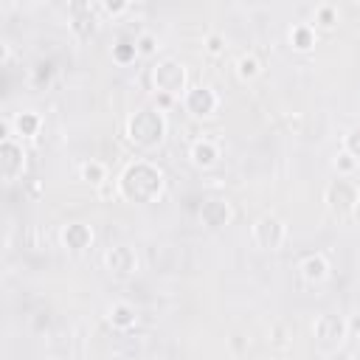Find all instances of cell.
Segmentation results:
<instances>
[{
    "label": "cell",
    "mask_w": 360,
    "mask_h": 360,
    "mask_svg": "<svg viewBox=\"0 0 360 360\" xmlns=\"http://www.w3.org/2000/svg\"><path fill=\"white\" fill-rule=\"evenodd\" d=\"M104 264H107V270H110L112 276L127 278V276L135 273L138 256H135V250H132L129 245H115V248H110V250L104 253Z\"/></svg>",
    "instance_id": "cell-9"
},
{
    "label": "cell",
    "mask_w": 360,
    "mask_h": 360,
    "mask_svg": "<svg viewBox=\"0 0 360 360\" xmlns=\"http://www.w3.org/2000/svg\"><path fill=\"white\" fill-rule=\"evenodd\" d=\"M205 51H208L211 56H219V53L225 51V37H222V34H217V31H214V34H208V37H205Z\"/></svg>",
    "instance_id": "cell-25"
},
{
    "label": "cell",
    "mask_w": 360,
    "mask_h": 360,
    "mask_svg": "<svg viewBox=\"0 0 360 360\" xmlns=\"http://www.w3.org/2000/svg\"><path fill=\"white\" fill-rule=\"evenodd\" d=\"M22 169H25V152H22V146L11 135H3V141H0V174H3V180L6 183L17 180L22 174Z\"/></svg>",
    "instance_id": "cell-8"
},
{
    "label": "cell",
    "mask_w": 360,
    "mask_h": 360,
    "mask_svg": "<svg viewBox=\"0 0 360 360\" xmlns=\"http://www.w3.org/2000/svg\"><path fill=\"white\" fill-rule=\"evenodd\" d=\"M343 152H349L354 160H360V127L349 129V135L343 138Z\"/></svg>",
    "instance_id": "cell-24"
},
{
    "label": "cell",
    "mask_w": 360,
    "mask_h": 360,
    "mask_svg": "<svg viewBox=\"0 0 360 360\" xmlns=\"http://www.w3.org/2000/svg\"><path fill=\"white\" fill-rule=\"evenodd\" d=\"M98 194H101V197H112V194H118V183H115V186H112L110 180L101 183V186H98Z\"/></svg>",
    "instance_id": "cell-27"
},
{
    "label": "cell",
    "mask_w": 360,
    "mask_h": 360,
    "mask_svg": "<svg viewBox=\"0 0 360 360\" xmlns=\"http://www.w3.org/2000/svg\"><path fill=\"white\" fill-rule=\"evenodd\" d=\"M183 107H186V112L194 115V118H208V115L217 112L219 98H217V93H214L211 87L197 84V87H188V90H186V96H183Z\"/></svg>",
    "instance_id": "cell-7"
},
{
    "label": "cell",
    "mask_w": 360,
    "mask_h": 360,
    "mask_svg": "<svg viewBox=\"0 0 360 360\" xmlns=\"http://www.w3.org/2000/svg\"><path fill=\"white\" fill-rule=\"evenodd\" d=\"M298 270H301V278H304L307 284H321V281L329 276V264H326V259H323L321 253L304 256L301 264H298Z\"/></svg>",
    "instance_id": "cell-12"
},
{
    "label": "cell",
    "mask_w": 360,
    "mask_h": 360,
    "mask_svg": "<svg viewBox=\"0 0 360 360\" xmlns=\"http://www.w3.org/2000/svg\"><path fill=\"white\" fill-rule=\"evenodd\" d=\"M312 335H315V340H318L323 349H338V346L346 340V335H349V323H346L343 315L323 312V315L315 318Z\"/></svg>",
    "instance_id": "cell-6"
},
{
    "label": "cell",
    "mask_w": 360,
    "mask_h": 360,
    "mask_svg": "<svg viewBox=\"0 0 360 360\" xmlns=\"http://www.w3.org/2000/svg\"><path fill=\"white\" fill-rule=\"evenodd\" d=\"M62 245H65L68 250H73V253L87 250V248L93 245V231H90V225H84V222H70V225H65V228H62Z\"/></svg>",
    "instance_id": "cell-11"
},
{
    "label": "cell",
    "mask_w": 360,
    "mask_h": 360,
    "mask_svg": "<svg viewBox=\"0 0 360 360\" xmlns=\"http://www.w3.org/2000/svg\"><path fill=\"white\" fill-rule=\"evenodd\" d=\"M315 22L323 25V28H332V25L338 22V8L329 6V3H321V6L315 8Z\"/></svg>",
    "instance_id": "cell-21"
},
{
    "label": "cell",
    "mask_w": 360,
    "mask_h": 360,
    "mask_svg": "<svg viewBox=\"0 0 360 360\" xmlns=\"http://www.w3.org/2000/svg\"><path fill=\"white\" fill-rule=\"evenodd\" d=\"M290 45L295 48V51H312V45H315V28L309 25V22H298V25H292L290 28Z\"/></svg>",
    "instance_id": "cell-16"
},
{
    "label": "cell",
    "mask_w": 360,
    "mask_h": 360,
    "mask_svg": "<svg viewBox=\"0 0 360 360\" xmlns=\"http://www.w3.org/2000/svg\"><path fill=\"white\" fill-rule=\"evenodd\" d=\"M135 48H138V56H155V51H158L155 34H141V37L135 39Z\"/></svg>",
    "instance_id": "cell-23"
},
{
    "label": "cell",
    "mask_w": 360,
    "mask_h": 360,
    "mask_svg": "<svg viewBox=\"0 0 360 360\" xmlns=\"http://www.w3.org/2000/svg\"><path fill=\"white\" fill-rule=\"evenodd\" d=\"M107 321H110L115 329L127 332V329H132V326H135L138 312H135V307H132V304H127V301H115V304L107 309Z\"/></svg>",
    "instance_id": "cell-13"
},
{
    "label": "cell",
    "mask_w": 360,
    "mask_h": 360,
    "mask_svg": "<svg viewBox=\"0 0 360 360\" xmlns=\"http://www.w3.org/2000/svg\"><path fill=\"white\" fill-rule=\"evenodd\" d=\"M250 239L262 250H278L287 239V225L276 214H262L250 228Z\"/></svg>",
    "instance_id": "cell-5"
},
{
    "label": "cell",
    "mask_w": 360,
    "mask_h": 360,
    "mask_svg": "<svg viewBox=\"0 0 360 360\" xmlns=\"http://www.w3.org/2000/svg\"><path fill=\"white\" fill-rule=\"evenodd\" d=\"M79 177L90 186H101V183H107V166L98 163V160H87V163H82Z\"/></svg>",
    "instance_id": "cell-17"
},
{
    "label": "cell",
    "mask_w": 360,
    "mask_h": 360,
    "mask_svg": "<svg viewBox=\"0 0 360 360\" xmlns=\"http://www.w3.org/2000/svg\"><path fill=\"white\" fill-rule=\"evenodd\" d=\"M152 84L158 90V96H169V98H177V96H186V84H188V73L183 68L180 59H158V65L152 68Z\"/></svg>",
    "instance_id": "cell-3"
},
{
    "label": "cell",
    "mask_w": 360,
    "mask_h": 360,
    "mask_svg": "<svg viewBox=\"0 0 360 360\" xmlns=\"http://www.w3.org/2000/svg\"><path fill=\"white\" fill-rule=\"evenodd\" d=\"M127 8H129V3H124V0H115V3L107 0V3H101V11H104V14H112V17L121 14V11H127Z\"/></svg>",
    "instance_id": "cell-26"
},
{
    "label": "cell",
    "mask_w": 360,
    "mask_h": 360,
    "mask_svg": "<svg viewBox=\"0 0 360 360\" xmlns=\"http://www.w3.org/2000/svg\"><path fill=\"white\" fill-rule=\"evenodd\" d=\"M135 56H138L135 42H118V45H112V59L118 65H129V62H135Z\"/></svg>",
    "instance_id": "cell-20"
},
{
    "label": "cell",
    "mask_w": 360,
    "mask_h": 360,
    "mask_svg": "<svg viewBox=\"0 0 360 360\" xmlns=\"http://www.w3.org/2000/svg\"><path fill=\"white\" fill-rule=\"evenodd\" d=\"M259 70H262V65H259V59H256L253 53L239 56V62H236V73H239V79L250 82V79H256V76H259Z\"/></svg>",
    "instance_id": "cell-19"
},
{
    "label": "cell",
    "mask_w": 360,
    "mask_h": 360,
    "mask_svg": "<svg viewBox=\"0 0 360 360\" xmlns=\"http://www.w3.org/2000/svg\"><path fill=\"white\" fill-rule=\"evenodd\" d=\"M127 138L138 149H155L166 138V115L160 107H141L127 121Z\"/></svg>",
    "instance_id": "cell-2"
},
{
    "label": "cell",
    "mask_w": 360,
    "mask_h": 360,
    "mask_svg": "<svg viewBox=\"0 0 360 360\" xmlns=\"http://www.w3.org/2000/svg\"><path fill=\"white\" fill-rule=\"evenodd\" d=\"M39 115L37 112H20L17 118H14V132L17 135H22V138H31V135H37L39 132Z\"/></svg>",
    "instance_id": "cell-18"
},
{
    "label": "cell",
    "mask_w": 360,
    "mask_h": 360,
    "mask_svg": "<svg viewBox=\"0 0 360 360\" xmlns=\"http://www.w3.org/2000/svg\"><path fill=\"white\" fill-rule=\"evenodd\" d=\"M200 219H202L205 228L217 231V228H222V225L231 222V205L225 200H205L200 205Z\"/></svg>",
    "instance_id": "cell-10"
},
{
    "label": "cell",
    "mask_w": 360,
    "mask_h": 360,
    "mask_svg": "<svg viewBox=\"0 0 360 360\" xmlns=\"http://www.w3.org/2000/svg\"><path fill=\"white\" fill-rule=\"evenodd\" d=\"M191 160H194V166H200V169H211L217 160H219V146L214 143V141H194L191 143Z\"/></svg>",
    "instance_id": "cell-15"
},
{
    "label": "cell",
    "mask_w": 360,
    "mask_h": 360,
    "mask_svg": "<svg viewBox=\"0 0 360 360\" xmlns=\"http://www.w3.org/2000/svg\"><path fill=\"white\" fill-rule=\"evenodd\" d=\"M118 194L127 202H135V205L155 202L163 194V172L149 160H135L121 172Z\"/></svg>",
    "instance_id": "cell-1"
},
{
    "label": "cell",
    "mask_w": 360,
    "mask_h": 360,
    "mask_svg": "<svg viewBox=\"0 0 360 360\" xmlns=\"http://www.w3.org/2000/svg\"><path fill=\"white\" fill-rule=\"evenodd\" d=\"M73 11H76V17H73L70 28L76 31V37L87 39V37L96 31V14H93V6H87V3H73Z\"/></svg>",
    "instance_id": "cell-14"
},
{
    "label": "cell",
    "mask_w": 360,
    "mask_h": 360,
    "mask_svg": "<svg viewBox=\"0 0 360 360\" xmlns=\"http://www.w3.org/2000/svg\"><path fill=\"white\" fill-rule=\"evenodd\" d=\"M357 163H360V160H354L349 152H340V155L335 158V169H338V177H349V174L357 169Z\"/></svg>",
    "instance_id": "cell-22"
},
{
    "label": "cell",
    "mask_w": 360,
    "mask_h": 360,
    "mask_svg": "<svg viewBox=\"0 0 360 360\" xmlns=\"http://www.w3.org/2000/svg\"><path fill=\"white\" fill-rule=\"evenodd\" d=\"M357 200H360V191L349 177L332 180L326 186V191H323V202L335 217H349L357 208Z\"/></svg>",
    "instance_id": "cell-4"
}]
</instances>
